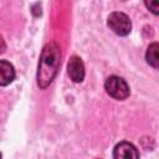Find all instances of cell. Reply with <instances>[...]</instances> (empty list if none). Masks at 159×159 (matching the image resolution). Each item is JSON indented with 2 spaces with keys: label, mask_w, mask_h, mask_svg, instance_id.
Returning a JSON list of instances; mask_svg holds the SVG:
<instances>
[{
  "label": "cell",
  "mask_w": 159,
  "mask_h": 159,
  "mask_svg": "<svg viewBox=\"0 0 159 159\" xmlns=\"http://www.w3.org/2000/svg\"><path fill=\"white\" fill-rule=\"evenodd\" d=\"M61 58V50L56 42L47 43L41 53L37 71V84L41 88H46L55 78Z\"/></svg>",
  "instance_id": "obj_1"
},
{
  "label": "cell",
  "mask_w": 159,
  "mask_h": 159,
  "mask_svg": "<svg viewBox=\"0 0 159 159\" xmlns=\"http://www.w3.org/2000/svg\"><path fill=\"white\" fill-rule=\"evenodd\" d=\"M104 88L107 91V93L113 97L114 99L118 101H123L129 96V86L128 83L118 76H111L106 80L104 83Z\"/></svg>",
  "instance_id": "obj_2"
},
{
  "label": "cell",
  "mask_w": 159,
  "mask_h": 159,
  "mask_svg": "<svg viewBox=\"0 0 159 159\" xmlns=\"http://www.w3.org/2000/svg\"><path fill=\"white\" fill-rule=\"evenodd\" d=\"M107 24H108L109 29L119 36H127L132 30L130 19L123 12H118V11L112 12L108 16Z\"/></svg>",
  "instance_id": "obj_3"
},
{
  "label": "cell",
  "mask_w": 159,
  "mask_h": 159,
  "mask_svg": "<svg viewBox=\"0 0 159 159\" xmlns=\"http://www.w3.org/2000/svg\"><path fill=\"white\" fill-rule=\"evenodd\" d=\"M68 76L73 82H82L84 78V66L78 56H72L67 65Z\"/></svg>",
  "instance_id": "obj_4"
},
{
  "label": "cell",
  "mask_w": 159,
  "mask_h": 159,
  "mask_svg": "<svg viewBox=\"0 0 159 159\" xmlns=\"http://www.w3.org/2000/svg\"><path fill=\"white\" fill-rule=\"evenodd\" d=\"M113 157L119 159H137L139 158V152L137 150V148L129 143V142H120L118 143L114 149H113Z\"/></svg>",
  "instance_id": "obj_5"
},
{
  "label": "cell",
  "mask_w": 159,
  "mask_h": 159,
  "mask_svg": "<svg viewBox=\"0 0 159 159\" xmlns=\"http://www.w3.org/2000/svg\"><path fill=\"white\" fill-rule=\"evenodd\" d=\"M14 78H15L14 66L5 60H0V86L10 84L14 81Z\"/></svg>",
  "instance_id": "obj_6"
},
{
  "label": "cell",
  "mask_w": 159,
  "mask_h": 159,
  "mask_svg": "<svg viewBox=\"0 0 159 159\" xmlns=\"http://www.w3.org/2000/svg\"><path fill=\"white\" fill-rule=\"evenodd\" d=\"M147 62L154 67V68H158V63H159V56H158V43L157 42H153L152 45H149L148 50H147Z\"/></svg>",
  "instance_id": "obj_7"
},
{
  "label": "cell",
  "mask_w": 159,
  "mask_h": 159,
  "mask_svg": "<svg viewBox=\"0 0 159 159\" xmlns=\"http://www.w3.org/2000/svg\"><path fill=\"white\" fill-rule=\"evenodd\" d=\"M144 4L154 15H158V0H144Z\"/></svg>",
  "instance_id": "obj_8"
},
{
  "label": "cell",
  "mask_w": 159,
  "mask_h": 159,
  "mask_svg": "<svg viewBox=\"0 0 159 159\" xmlns=\"http://www.w3.org/2000/svg\"><path fill=\"white\" fill-rule=\"evenodd\" d=\"M5 50H6V45H5V41H4V39L0 36V53H2Z\"/></svg>",
  "instance_id": "obj_9"
},
{
  "label": "cell",
  "mask_w": 159,
  "mask_h": 159,
  "mask_svg": "<svg viewBox=\"0 0 159 159\" xmlns=\"http://www.w3.org/2000/svg\"><path fill=\"white\" fill-rule=\"evenodd\" d=\"M0 158H1V153H0Z\"/></svg>",
  "instance_id": "obj_10"
}]
</instances>
